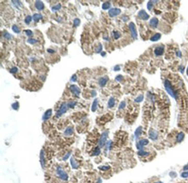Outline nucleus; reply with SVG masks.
Instances as JSON below:
<instances>
[{"label":"nucleus","instance_id":"f257e3e1","mask_svg":"<svg viewBox=\"0 0 188 183\" xmlns=\"http://www.w3.org/2000/svg\"><path fill=\"white\" fill-rule=\"evenodd\" d=\"M164 87H165V89H166V91L170 95V96L176 99V94H175V91H174L173 87H172L171 82H170L168 80H166V81H165Z\"/></svg>","mask_w":188,"mask_h":183},{"label":"nucleus","instance_id":"f03ea898","mask_svg":"<svg viewBox=\"0 0 188 183\" xmlns=\"http://www.w3.org/2000/svg\"><path fill=\"white\" fill-rule=\"evenodd\" d=\"M56 172H57V174L58 175L61 179L63 180H67L68 179H69V177H68V175L67 174V173L65 172V170L60 167H58L57 168V170H56Z\"/></svg>","mask_w":188,"mask_h":183},{"label":"nucleus","instance_id":"7ed1b4c3","mask_svg":"<svg viewBox=\"0 0 188 183\" xmlns=\"http://www.w3.org/2000/svg\"><path fill=\"white\" fill-rule=\"evenodd\" d=\"M67 108H68V106L67 104L66 103H63L61 105L59 109H58L57 113H56V116L57 117H59L61 116L62 115L65 114V113L67 112Z\"/></svg>","mask_w":188,"mask_h":183},{"label":"nucleus","instance_id":"20e7f679","mask_svg":"<svg viewBox=\"0 0 188 183\" xmlns=\"http://www.w3.org/2000/svg\"><path fill=\"white\" fill-rule=\"evenodd\" d=\"M129 29L131 31V35H132V38L134 39H136L137 38V32L135 24L133 23V22H131L129 25Z\"/></svg>","mask_w":188,"mask_h":183},{"label":"nucleus","instance_id":"39448f33","mask_svg":"<svg viewBox=\"0 0 188 183\" xmlns=\"http://www.w3.org/2000/svg\"><path fill=\"white\" fill-rule=\"evenodd\" d=\"M108 136V131H104L101 134L100 140H99V146H100L101 147H103L105 145Z\"/></svg>","mask_w":188,"mask_h":183},{"label":"nucleus","instance_id":"423d86ee","mask_svg":"<svg viewBox=\"0 0 188 183\" xmlns=\"http://www.w3.org/2000/svg\"><path fill=\"white\" fill-rule=\"evenodd\" d=\"M121 13V10L117 8H113L109 10L108 12V14L111 17H116L119 15Z\"/></svg>","mask_w":188,"mask_h":183},{"label":"nucleus","instance_id":"0eeeda50","mask_svg":"<svg viewBox=\"0 0 188 183\" xmlns=\"http://www.w3.org/2000/svg\"><path fill=\"white\" fill-rule=\"evenodd\" d=\"M70 89L71 92L73 93L74 96L76 97H79L80 94L81 93V89L80 88L77 86L76 85H71L70 87Z\"/></svg>","mask_w":188,"mask_h":183},{"label":"nucleus","instance_id":"6e6552de","mask_svg":"<svg viewBox=\"0 0 188 183\" xmlns=\"http://www.w3.org/2000/svg\"><path fill=\"white\" fill-rule=\"evenodd\" d=\"M138 16L140 19H141L144 21H147L149 18V14H147L145 10H141L138 13Z\"/></svg>","mask_w":188,"mask_h":183},{"label":"nucleus","instance_id":"1a4fd4ad","mask_svg":"<svg viewBox=\"0 0 188 183\" xmlns=\"http://www.w3.org/2000/svg\"><path fill=\"white\" fill-rule=\"evenodd\" d=\"M149 141L147 139H142L139 142V143L137 144V147L140 150H142L145 146L147 145L148 144Z\"/></svg>","mask_w":188,"mask_h":183},{"label":"nucleus","instance_id":"9d476101","mask_svg":"<svg viewBox=\"0 0 188 183\" xmlns=\"http://www.w3.org/2000/svg\"><path fill=\"white\" fill-rule=\"evenodd\" d=\"M149 137L152 140H153V141L156 140L158 137L157 132L153 129L150 130L149 131Z\"/></svg>","mask_w":188,"mask_h":183},{"label":"nucleus","instance_id":"9b49d317","mask_svg":"<svg viewBox=\"0 0 188 183\" xmlns=\"http://www.w3.org/2000/svg\"><path fill=\"white\" fill-rule=\"evenodd\" d=\"M164 47L163 46H159L156 47L155 50V54L156 56H161L164 53Z\"/></svg>","mask_w":188,"mask_h":183},{"label":"nucleus","instance_id":"f8f14e48","mask_svg":"<svg viewBox=\"0 0 188 183\" xmlns=\"http://www.w3.org/2000/svg\"><path fill=\"white\" fill-rule=\"evenodd\" d=\"M109 80V78L107 76H105L104 77H101L100 78V80H99V84L101 87H104L106 83Z\"/></svg>","mask_w":188,"mask_h":183},{"label":"nucleus","instance_id":"ddd939ff","mask_svg":"<svg viewBox=\"0 0 188 183\" xmlns=\"http://www.w3.org/2000/svg\"><path fill=\"white\" fill-rule=\"evenodd\" d=\"M52 115V110L48 109L45 112L43 116V120H47L50 118Z\"/></svg>","mask_w":188,"mask_h":183},{"label":"nucleus","instance_id":"4468645a","mask_svg":"<svg viewBox=\"0 0 188 183\" xmlns=\"http://www.w3.org/2000/svg\"><path fill=\"white\" fill-rule=\"evenodd\" d=\"M35 8L39 11H42L44 10V4L41 1H36L35 3Z\"/></svg>","mask_w":188,"mask_h":183},{"label":"nucleus","instance_id":"2eb2a0df","mask_svg":"<svg viewBox=\"0 0 188 183\" xmlns=\"http://www.w3.org/2000/svg\"><path fill=\"white\" fill-rule=\"evenodd\" d=\"M158 24V20L157 18L154 17L153 18L151 19L150 22H149V25H150L151 27H152L153 28H156L157 27V25Z\"/></svg>","mask_w":188,"mask_h":183},{"label":"nucleus","instance_id":"dca6fc26","mask_svg":"<svg viewBox=\"0 0 188 183\" xmlns=\"http://www.w3.org/2000/svg\"><path fill=\"white\" fill-rule=\"evenodd\" d=\"M40 163H41L42 167L43 168H44L45 166V159L44 152L43 150H42L41 152H40Z\"/></svg>","mask_w":188,"mask_h":183},{"label":"nucleus","instance_id":"f3484780","mask_svg":"<svg viewBox=\"0 0 188 183\" xmlns=\"http://www.w3.org/2000/svg\"><path fill=\"white\" fill-rule=\"evenodd\" d=\"M74 132L73 128L71 126H69L66 128V129L65 130L64 132V134L65 136H71Z\"/></svg>","mask_w":188,"mask_h":183},{"label":"nucleus","instance_id":"a211bd4d","mask_svg":"<svg viewBox=\"0 0 188 183\" xmlns=\"http://www.w3.org/2000/svg\"><path fill=\"white\" fill-rule=\"evenodd\" d=\"M70 163L71 164V166L73 169H77L79 167V164L74 159L73 157H72L70 160Z\"/></svg>","mask_w":188,"mask_h":183},{"label":"nucleus","instance_id":"6ab92c4d","mask_svg":"<svg viewBox=\"0 0 188 183\" xmlns=\"http://www.w3.org/2000/svg\"><path fill=\"white\" fill-rule=\"evenodd\" d=\"M115 104V100L113 97H111L108 103V107L109 108H112L114 107Z\"/></svg>","mask_w":188,"mask_h":183},{"label":"nucleus","instance_id":"aec40b11","mask_svg":"<svg viewBox=\"0 0 188 183\" xmlns=\"http://www.w3.org/2000/svg\"><path fill=\"white\" fill-rule=\"evenodd\" d=\"M142 127H141V126H140V127H137L136 128V130H135V136L136 138L139 137L142 134Z\"/></svg>","mask_w":188,"mask_h":183},{"label":"nucleus","instance_id":"412c9836","mask_svg":"<svg viewBox=\"0 0 188 183\" xmlns=\"http://www.w3.org/2000/svg\"><path fill=\"white\" fill-rule=\"evenodd\" d=\"M185 136V135L183 132H180L178 134L177 136H176V141L178 142H181L183 139H184Z\"/></svg>","mask_w":188,"mask_h":183},{"label":"nucleus","instance_id":"4be33fe9","mask_svg":"<svg viewBox=\"0 0 188 183\" xmlns=\"http://www.w3.org/2000/svg\"><path fill=\"white\" fill-rule=\"evenodd\" d=\"M33 18L35 22H38L40 19H43V15L41 14H39V13H35L33 15Z\"/></svg>","mask_w":188,"mask_h":183},{"label":"nucleus","instance_id":"5701e85b","mask_svg":"<svg viewBox=\"0 0 188 183\" xmlns=\"http://www.w3.org/2000/svg\"><path fill=\"white\" fill-rule=\"evenodd\" d=\"M161 37V34L160 33H156L151 38V41L152 42H157L160 39Z\"/></svg>","mask_w":188,"mask_h":183},{"label":"nucleus","instance_id":"b1692460","mask_svg":"<svg viewBox=\"0 0 188 183\" xmlns=\"http://www.w3.org/2000/svg\"><path fill=\"white\" fill-rule=\"evenodd\" d=\"M98 99H95L93 102L92 103V112H96V110H97V106H98Z\"/></svg>","mask_w":188,"mask_h":183},{"label":"nucleus","instance_id":"393cba45","mask_svg":"<svg viewBox=\"0 0 188 183\" xmlns=\"http://www.w3.org/2000/svg\"><path fill=\"white\" fill-rule=\"evenodd\" d=\"M111 7V4L109 2H105L104 3H103L102 4V9L103 10H108L109 8H110Z\"/></svg>","mask_w":188,"mask_h":183},{"label":"nucleus","instance_id":"a878e982","mask_svg":"<svg viewBox=\"0 0 188 183\" xmlns=\"http://www.w3.org/2000/svg\"><path fill=\"white\" fill-rule=\"evenodd\" d=\"M138 155H140V156L145 157V156H147V155H149V152H146V151L142 150H140L139 152H138Z\"/></svg>","mask_w":188,"mask_h":183},{"label":"nucleus","instance_id":"bb28decb","mask_svg":"<svg viewBox=\"0 0 188 183\" xmlns=\"http://www.w3.org/2000/svg\"><path fill=\"white\" fill-rule=\"evenodd\" d=\"M61 8V4L59 3V4H57V5L53 7H52V8H51V10H52V11H53V12H56V11L60 10Z\"/></svg>","mask_w":188,"mask_h":183},{"label":"nucleus","instance_id":"cd10ccee","mask_svg":"<svg viewBox=\"0 0 188 183\" xmlns=\"http://www.w3.org/2000/svg\"><path fill=\"white\" fill-rule=\"evenodd\" d=\"M12 29L13 31L15 33H19L20 32H21V30H20V29L16 26V25H13L12 27Z\"/></svg>","mask_w":188,"mask_h":183},{"label":"nucleus","instance_id":"c85d7f7f","mask_svg":"<svg viewBox=\"0 0 188 183\" xmlns=\"http://www.w3.org/2000/svg\"><path fill=\"white\" fill-rule=\"evenodd\" d=\"M27 42H28V43H29V44L33 45V44H34L35 43H37V42H39V41H38V40L37 39H33V38H29V39L27 40Z\"/></svg>","mask_w":188,"mask_h":183},{"label":"nucleus","instance_id":"c756f323","mask_svg":"<svg viewBox=\"0 0 188 183\" xmlns=\"http://www.w3.org/2000/svg\"><path fill=\"white\" fill-rule=\"evenodd\" d=\"M103 47H102V45H101V43H99L98 46L96 47V49H95V51H96V53H100L101 52L102 50Z\"/></svg>","mask_w":188,"mask_h":183},{"label":"nucleus","instance_id":"7c9ffc66","mask_svg":"<svg viewBox=\"0 0 188 183\" xmlns=\"http://www.w3.org/2000/svg\"><path fill=\"white\" fill-rule=\"evenodd\" d=\"M101 153V150L98 147H97L94 149V150L93 152V155H98Z\"/></svg>","mask_w":188,"mask_h":183},{"label":"nucleus","instance_id":"2f4dec72","mask_svg":"<svg viewBox=\"0 0 188 183\" xmlns=\"http://www.w3.org/2000/svg\"><path fill=\"white\" fill-rule=\"evenodd\" d=\"M144 98V96L142 95H140L139 97H137L135 99V101L136 103H140L143 100V99Z\"/></svg>","mask_w":188,"mask_h":183},{"label":"nucleus","instance_id":"473e14b6","mask_svg":"<svg viewBox=\"0 0 188 183\" xmlns=\"http://www.w3.org/2000/svg\"><path fill=\"white\" fill-rule=\"evenodd\" d=\"M77 102L76 101H70L69 103L67 104V106L69 108H73L74 107V106L76 105Z\"/></svg>","mask_w":188,"mask_h":183},{"label":"nucleus","instance_id":"72a5a7b5","mask_svg":"<svg viewBox=\"0 0 188 183\" xmlns=\"http://www.w3.org/2000/svg\"><path fill=\"white\" fill-rule=\"evenodd\" d=\"M12 108H13V109L15 110H17L18 109V108H19V103L17 102V101H16V102L13 103L12 104Z\"/></svg>","mask_w":188,"mask_h":183},{"label":"nucleus","instance_id":"f704fd0d","mask_svg":"<svg viewBox=\"0 0 188 183\" xmlns=\"http://www.w3.org/2000/svg\"><path fill=\"white\" fill-rule=\"evenodd\" d=\"M31 19H32V17H31L30 15H28V16H27V17L26 18V19H25V23L27 24H29L31 21Z\"/></svg>","mask_w":188,"mask_h":183},{"label":"nucleus","instance_id":"c9c22d12","mask_svg":"<svg viewBox=\"0 0 188 183\" xmlns=\"http://www.w3.org/2000/svg\"><path fill=\"white\" fill-rule=\"evenodd\" d=\"M110 168V167L109 166H101L99 167V169H101V170L103 171H106L109 170Z\"/></svg>","mask_w":188,"mask_h":183},{"label":"nucleus","instance_id":"e433bc0d","mask_svg":"<svg viewBox=\"0 0 188 183\" xmlns=\"http://www.w3.org/2000/svg\"><path fill=\"white\" fill-rule=\"evenodd\" d=\"M120 33L117 31H114V37L115 39H117L120 37Z\"/></svg>","mask_w":188,"mask_h":183},{"label":"nucleus","instance_id":"4c0bfd02","mask_svg":"<svg viewBox=\"0 0 188 183\" xmlns=\"http://www.w3.org/2000/svg\"><path fill=\"white\" fill-rule=\"evenodd\" d=\"M125 106H126L125 101H121V102L120 103V104H119V110H121V109H124V108L125 107Z\"/></svg>","mask_w":188,"mask_h":183},{"label":"nucleus","instance_id":"58836bf2","mask_svg":"<svg viewBox=\"0 0 188 183\" xmlns=\"http://www.w3.org/2000/svg\"><path fill=\"white\" fill-rule=\"evenodd\" d=\"M81 23V21L80 19L78 18H76L74 19V21H73V24H74V26L75 27H78L79 25H80Z\"/></svg>","mask_w":188,"mask_h":183},{"label":"nucleus","instance_id":"ea45409f","mask_svg":"<svg viewBox=\"0 0 188 183\" xmlns=\"http://www.w3.org/2000/svg\"><path fill=\"white\" fill-rule=\"evenodd\" d=\"M12 2H13V3L14 4V5L16 6L17 7H19V6H22L21 2H20L19 1H12Z\"/></svg>","mask_w":188,"mask_h":183},{"label":"nucleus","instance_id":"a19ab883","mask_svg":"<svg viewBox=\"0 0 188 183\" xmlns=\"http://www.w3.org/2000/svg\"><path fill=\"white\" fill-rule=\"evenodd\" d=\"M18 71V68L16 67H13L10 70V72L11 73H15Z\"/></svg>","mask_w":188,"mask_h":183},{"label":"nucleus","instance_id":"79ce46f5","mask_svg":"<svg viewBox=\"0 0 188 183\" xmlns=\"http://www.w3.org/2000/svg\"><path fill=\"white\" fill-rule=\"evenodd\" d=\"M3 37L4 38H6V39H10L11 37H12V36H11V35L10 34V33H8L7 32H6V33H4Z\"/></svg>","mask_w":188,"mask_h":183},{"label":"nucleus","instance_id":"37998d69","mask_svg":"<svg viewBox=\"0 0 188 183\" xmlns=\"http://www.w3.org/2000/svg\"><path fill=\"white\" fill-rule=\"evenodd\" d=\"M24 32L26 33V35L28 36V37H31V36L33 35L32 31H31L30 30H24Z\"/></svg>","mask_w":188,"mask_h":183},{"label":"nucleus","instance_id":"c03bdc74","mask_svg":"<svg viewBox=\"0 0 188 183\" xmlns=\"http://www.w3.org/2000/svg\"><path fill=\"white\" fill-rule=\"evenodd\" d=\"M123 76L122 75H120V74H119V75L117 76L116 77V78H115V80L117 81V82H121V81L123 80Z\"/></svg>","mask_w":188,"mask_h":183},{"label":"nucleus","instance_id":"a18cd8bd","mask_svg":"<svg viewBox=\"0 0 188 183\" xmlns=\"http://www.w3.org/2000/svg\"><path fill=\"white\" fill-rule=\"evenodd\" d=\"M152 1H149L148 2V3H147V9H148L149 11H150L151 10V8H152L153 3H152Z\"/></svg>","mask_w":188,"mask_h":183},{"label":"nucleus","instance_id":"49530a36","mask_svg":"<svg viewBox=\"0 0 188 183\" xmlns=\"http://www.w3.org/2000/svg\"><path fill=\"white\" fill-rule=\"evenodd\" d=\"M181 177L183 178H188V171H185V172L182 173V174H181Z\"/></svg>","mask_w":188,"mask_h":183},{"label":"nucleus","instance_id":"de8ad7c7","mask_svg":"<svg viewBox=\"0 0 188 183\" xmlns=\"http://www.w3.org/2000/svg\"><path fill=\"white\" fill-rule=\"evenodd\" d=\"M70 155H71V152H68L66 155L64 157H63V160H66L68 158H69V157H70Z\"/></svg>","mask_w":188,"mask_h":183},{"label":"nucleus","instance_id":"09e8293b","mask_svg":"<svg viewBox=\"0 0 188 183\" xmlns=\"http://www.w3.org/2000/svg\"><path fill=\"white\" fill-rule=\"evenodd\" d=\"M77 80V77L76 74H73V75H72V76L71 78V80L72 81V82H76Z\"/></svg>","mask_w":188,"mask_h":183},{"label":"nucleus","instance_id":"8fccbe9b","mask_svg":"<svg viewBox=\"0 0 188 183\" xmlns=\"http://www.w3.org/2000/svg\"><path fill=\"white\" fill-rule=\"evenodd\" d=\"M120 70V67L119 65H116V66H115L114 67V71H119Z\"/></svg>","mask_w":188,"mask_h":183},{"label":"nucleus","instance_id":"3c124183","mask_svg":"<svg viewBox=\"0 0 188 183\" xmlns=\"http://www.w3.org/2000/svg\"><path fill=\"white\" fill-rule=\"evenodd\" d=\"M112 145V141H109L107 143V144H106V146H107L108 148H109V149H110Z\"/></svg>","mask_w":188,"mask_h":183},{"label":"nucleus","instance_id":"603ef678","mask_svg":"<svg viewBox=\"0 0 188 183\" xmlns=\"http://www.w3.org/2000/svg\"><path fill=\"white\" fill-rule=\"evenodd\" d=\"M47 51L49 53H51V54H53V53H55V51L53 49H49L47 50Z\"/></svg>","mask_w":188,"mask_h":183},{"label":"nucleus","instance_id":"864d4df0","mask_svg":"<svg viewBox=\"0 0 188 183\" xmlns=\"http://www.w3.org/2000/svg\"><path fill=\"white\" fill-rule=\"evenodd\" d=\"M176 55H177L178 57H182V53H181L180 51H178L176 52Z\"/></svg>","mask_w":188,"mask_h":183},{"label":"nucleus","instance_id":"5fc2aeb1","mask_svg":"<svg viewBox=\"0 0 188 183\" xmlns=\"http://www.w3.org/2000/svg\"><path fill=\"white\" fill-rule=\"evenodd\" d=\"M183 169H184V170H188V163L186 165V166H184V168H183Z\"/></svg>","mask_w":188,"mask_h":183},{"label":"nucleus","instance_id":"6e6d98bb","mask_svg":"<svg viewBox=\"0 0 188 183\" xmlns=\"http://www.w3.org/2000/svg\"><path fill=\"white\" fill-rule=\"evenodd\" d=\"M92 96L93 97H94L96 96V92L95 91H93L92 92Z\"/></svg>","mask_w":188,"mask_h":183},{"label":"nucleus","instance_id":"4d7b16f0","mask_svg":"<svg viewBox=\"0 0 188 183\" xmlns=\"http://www.w3.org/2000/svg\"><path fill=\"white\" fill-rule=\"evenodd\" d=\"M101 55L102 56H105V55H106V53H105V52H104V51H102L101 53Z\"/></svg>","mask_w":188,"mask_h":183},{"label":"nucleus","instance_id":"13d9d810","mask_svg":"<svg viewBox=\"0 0 188 183\" xmlns=\"http://www.w3.org/2000/svg\"><path fill=\"white\" fill-rule=\"evenodd\" d=\"M180 71H181V72H182V73H183V72H184V67H182V69H180Z\"/></svg>","mask_w":188,"mask_h":183},{"label":"nucleus","instance_id":"bf43d9fd","mask_svg":"<svg viewBox=\"0 0 188 183\" xmlns=\"http://www.w3.org/2000/svg\"><path fill=\"white\" fill-rule=\"evenodd\" d=\"M162 183V182H160V181H158V182H155V183Z\"/></svg>","mask_w":188,"mask_h":183},{"label":"nucleus","instance_id":"052dcab7","mask_svg":"<svg viewBox=\"0 0 188 183\" xmlns=\"http://www.w3.org/2000/svg\"><path fill=\"white\" fill-rule=\"evenodd\" d=\"M187 75L188 76V67L187 70Z\"/></svg>","mask_w":188,"mask_h":183}]
</instances>
